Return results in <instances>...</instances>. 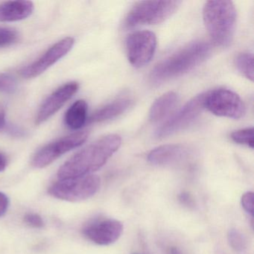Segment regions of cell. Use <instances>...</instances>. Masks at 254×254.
<instances>
[{
    "mask_svg": "<svg viewBox=\"0 0 254 254\" xmlns=\"http://www.w3.org/2000/svg\"><path fill=\"white\" fill-rule=\"evenodd\" d=\"M231 139L236 143L254 148V128L248 127L236 130L232 133Z\"/></svg>",
    "mask_w": 254,
    "mask_h": 254,
    "instance_id": "ffe728a7",
    "label": "cell"
},
{
    "mask_svg": "<svg viewBox=\"0 0 254 254\" xmlns=\"http://www.w3.org/2000/svg\"><path fill=\"white\" fill-rule=\"evenodd\" d=\"M9 206V199L6 194L0 192V217L3 216L6 213Z\"/></svg>",
    "mask_w": 254,
    "mask_h": 254,
    "instance_id": "484cf974",
    "label": "cell"
},
{
    "mask_svg": "<svg viewBox=\"0 0 254 254\" xmlns=\"http://www.w3.org/2000/svg\"><path fill=\"white\" fill-rule=\"evenodd\" d=\"M78 88V83L69 82L53 92L40 108L36 124L44 123L56 114L76 93Z\"/></svg>",
    "mask_w": 254,
    "mask_h": 254,
    "instance_id": "7c38bea8",
    "label": "cell"
},
{
    "mask_svg": "<svg viewBox=\"0 0 254 254\" xmlns=\"http://www.w3.org/2000/svg\"><path fill=\"white\" fill-rule=\"evenodd\" d=\"M17 83L12 75L0 73V93L11 94L17 90Z\"/></svg>",
    "mask_w": 254,
    "mask_h": 254,
    "instance_id": "44dd1931",
    "label": "cell"
},
{
    "mask_svg": "<svg viewBox=\"0 0 254 254\" xmlns=\"http://www.w3.org/2000/svg\"><path fill=\"white\" fill-rule=\"evenodd\" d=\"M227 240L230 246L236 252H244L248 247V241L245 235L236 229L229 230Z\"/></svg>",
    "mask_w": 254,
    "mask_h": 254,
    "instance_id": "d6986e66",
    "label": "cell"
},
{
    "mask_svg": "<svg viewBox=\"0 0 254 254\" xmlns=\"http://www.w3.org/2000/svg\"><path fill=\"white\" fill-rule=\"evenodd\" d=\"M121 142V137L117 134L97 139L72 156L59 169V180L85 176L99 170L118 151Z\"/></svg>",
    "mask_w": 254,
    "mask_h": 254,
    "instance_id": "6da1fadb",
    "label": "cell"
},
{
    "mask_svg": "<svg viewBox=\"0 0 254 254\" xmlns=\"http://www.w3.org/2000/svg\"><path fill=\"white\" fill-rule=\"evenodd\" d=\"M242 207L251 216L254 215V192L248 191L242 195L241 199Z\"/></svg>",
    "mask_w": 254,
    "mask_h": 254,
    "instance_id": "603a6c76",
    "label": "cell"
},
{
    "mask_svg": "<svg viewBox=\"0 0 254 254\" xmlns=\"http://www.w3.org/2000/svg\"><path fill=\"white\" fill-rule=\"evenodd\" d=\"M24 221L28 225L35 228H41L44 227V223L42 218L38 214L29 213L24 217Z\"/></svg>",
    "mask_w": 254,
    "mask_h": 254,
    "instance_id": "cb8c5ba5",
    "label": "cell"
},
{
    "mask_svg": "<svg viewBox=\"0 0 254 254\" xmlns=\"http://www.w3.org/2000/svg\"><path fill=\"white\" fill-rule=\"evenodd\" d=\"M167 254H184V253L176 247H171L167 251Z\"/></svg>",
    "mask_w": 254,
    "mask_h": 254,
    "instance_id": "f1b7e54d",
    "label": "cell"
},
{
    "mask_svg": "<svg viewBox=\"0 0 254 254\" xmlns=\"http://www.w3.org/2000/svg\"><path fill=\"white\" fill-rule=\"evenodd\" d=\"M238 70L250 81H254V56L251 53L239 54L236 59Z\"/></svg>",
    "mask_w": 254,
    "mask_h": 254,
    "instance_id": "ac0fdd59",
    "label": "cell"
},
{
    "mask_svg": "<svg viewBox=\"0 0 254 254\" xmlns=\"http://www.w3.org/2000/svg\"><path fill=\"white\" fill-rule=\"evenodd\" d=\"M88 135L87 131L76 132L45 145L34 156L32 166L39 169L49 166L61 156L81 146L87 140Z\"/></svg>",
    "mask_w": 254,
    "mask_h": 254,
    "instance_id": "ba28073f",
    "label": "cell"
},
{
    "mask_svg": "<svg viewBox=\"0 0 254 254\" xmlns=\"http://www.w3.org/2000/svg\"><path fill=\"white\" fill-rule=\"evenodd\" d=\"M190 155V150L181 144H169L157 147L148 155V160L155 166H170L181 163Z\"/></svg>",
    "mask_w": 254,
    "mask_h": 254,
    "instance_id": "4fadbf2b",
    "label": "cell"
},
{
    "mask_svg": "<svg viewBox=\"0 0 254 254\" xmlns=\"http://www.w3.org/2000/svg\"><path fill=\"white\" fill-rule=\"evenodd\" d=\"M87 111L88 105L85 101H76L65 114V124L71 130L81 128L87 122Z\"/></svg>",
    "mask_w": 254,
    "mask_h": 254,
    "instance_id": "e0dca14e",
    "label": "cell"
},
{
    "mask_svg": "<svg viewBox=\"0 0 254 254\" xmlns=\"http://www.w3.org/2000/svg\"><path fill=\"white\" fill-rule=\"evenodd\" d=\"M157 48V37L150 31H137L126 41L127 59L132 66L142 67L151 62Z\"/></svg>",
    "mask_w": 254,
    "mask_h": 254,
    "instance_id": "9c48e42d",
    "label": "cell"
},
{
    "mask_svg": "<svg viewBox=\"0 0 254 254\" xmlns=\"http://www.w3.org/2000/svg\"><path fill=\"white\" fill-rule=\"evenodd\" d=\"M203 17L213 42L219 47H229L234 37L237 17L233 2L228 0L208 1L203 6Z\"/></svg>",
    "mask_w": 254,
    "mask_h": 254,
    "instance_id": "3957f363",
    "label": "cell"
},
{
    "mask_svg": "<svg viewBox=\"0 0 254 254\" xmlns=\"http://www.w3.org/2000/svg\"><path fill=\"white\" fill-rule=\"evenodd\" d=\"M204 108L214 115L234 120L242 118L245 114L243 101L227 89H216L206 93Z\"/></svg>",
    "mask_w": 254,
    "mask_h": 254,
    "instance_id": "8992f818",
    "label": "cell"
},
{
    "mask_svg": "<svg viewBox=\"0 0 254 254\" xmlns=\"http://www.w3.org/2000/svg\"><path fill=\"white\" fill-rule=\"evenodd\" d=\"M178 102V95L175 92H169L159 97L150 110V120L158 123L167 117Z\"/></svg>",
    "mask_w": 254,
    "mask_h": 254,
    "instance_id": "2e32d148",
    "label": "cell"
},
{
    "mask_svg": "<svg viewBox=\"0 0 254 254\" xmlns=\"http://www.w3.org/2000/svg\"><path fill=\"white\" fill-rule=\"evenodd\" d=\"M75 40L66 38L50 47L41 58L20 71V75L26 79L39 76L47 69L64 57L73 47Z\"/></svg>",
    "mask_w": 254,
    "mask_h": 254,
    "instance_id": "30bf717a",
    "label": "cell"
},
{
    "mask_svg": "<svg viewBox=\"0 0 254 254\" xmlns=\"http://www.w3.org/2000/svg\"><path fill=\"white\" fill-rule=\"evenodd\" d=\"M5 126V111L3 106L0 104V130Z\"/></svg>",
    "mask_w": 254,
    "mask_h": 254,
    "instance_id": "4316f807",
    "label": "cell"
},
{
    "mask_svg": "<svg viewBox=\"0 0 254 254\" xmlns=\"http://www.w3.org/2000/svg\"><path fill=\"white\" fill-rule=\"evenodd\" d=\"M179 200L183 205L188 208H194V200L192 196L188 192H182L179 195Z\"/></svg>",
    "mask_w": 254,
    "mask_h": 254,
    "instance_id": "d4e9b609",
    "label": "cell"
},
{
    "mask_svg": "<svg viewBox=\"0 0 254 254\" xmlns=\"http://www.w3.org/2000/svg\"><path fill=\"white\" fill-rule=\"evenodd\" d=\"M83 234L99 245H110L117 242L123 232V225L118 220L99 218L84 226Z\"/></svg>",
    "mask_w": 254,
    "mask_h": 254,
    "instance_id": "8fae6325",
    "label": "cell"
},
{
    "mask_svg": "<svg viewBox=\"0 0 254 254\" xmlns=\"http://www.w3.org/2000/svg\"><path fill=\"white\" fill-rule=\"evenodd\" d=\"M206 93H201L187 102L179 111L163 123L155 132L156 137L163 139L188 127L192 124L204 108Z\"/></svg>",
    "mask_w": 254,
    "mask_h": 254,
    "instance_id": "52a82bcc",
    "label": "cell"
},
{
    "mask_svg": "<svg viewBox=\"0 0 254 254\" xmlns=\"http://www.w3.org/2000/svg\"><path fill=\"white\" fill-rule=\"evenodd\" d=\"M7 166V160L5 156L0 153V172L5 170Z\"/></svg>",
    "mask_w": 254,
    "mask_h": 254,
    "instance_id": "83f0119b",
    "label": "cell"
},
{
    "mask_svg": "<svg viewBox=\"0 0 254 254\" xmlns=\"http://www.w3.org/2000/svg\"><path fill=\"white\" fill-rule=\"evenodd\" d=\"M181 1H142L135 4L126 19L127 27L163 23L175 12Z\"/></svg>",
    "mask_w": 254,
    "mask_h": 254,
    "instance_id": "277c9868",
    "label": "cell"
},
{
    "mask_svg": "<svg viewBox=\"0 0 254 254\" xmlns=\"http://www.w3.org/2000/svg\"><path fill=\"white\" fill-rule=\"evenodd\" d=\"M132 103L133 101L128 98H120V99H116L93 113L90 118L87 119V123H102V122L113 120L126 112L131 106Z\"/></svg>",
    "mask_w": 254,
    "mask_h": 254,
    "instance_id": "9a60e30c",
    "label": "cell"
},
{
    "mask_svg": "<svg viewBox=\"0 0 254 254\" xmlns=\"http://www.w3.org/2000/svg\"><path fill=\"white\" fill-rule=\"evenodd\" d=\"M100 178L95 175L59 180L50 187L49 192L53 197L67 201L86 200L94 195L100 188Z\"/></svg>",
    "mask_w": 254,
    "mask_h": 254,
    "instance_id": "5b68a950",
    "label": "cell"
},
{
    "mask_svg": "<svg viewBox=\"0 0 254 254\" xmlns=\"http://www.w3.org/2000/svg\"><path fill=\"white\" fill-rule=\"evenodd\" d=\"M17 40V32L13 29L0 27V48L8 47L14 44Z\"/></svg>",
    "mask_w": 254,
    "mask_h": 254,
    "instance_id": "7402d4cb",
    "label": "cell"
},
{
    "mask_svg": "<svg viewBox=\"0 0 254 254\" xmlns=\"http://www.w3.org/2000/svg\"><path fill=\"white\" fill-rule=\"evenodd\" d=\"M35 9L30 1H8L0 3V22H14L29 17Z\"/></svg>",
    "mask_w": 254,
    "mask_h": 254,
    "instance_id": "5bb4252c",
    "label": "cell"
},
{
    "mask_svg": "<svg viewBox=\"0 0 254 254\" xmlns=\"http://www.w3.org/2000/svg\"><path fill=\"white\" fill-rule=\"evenodd\" d=\"M210 44L195 41L157 64L151 71L150 79L154 84L181 76L203 63L211 53Z\"/></svg>",
    "mask_w": 254,
    "mask_h": 254,
    "instance_id": "7a4b0ae2",
    "label": "cell"
}]
</instances>
